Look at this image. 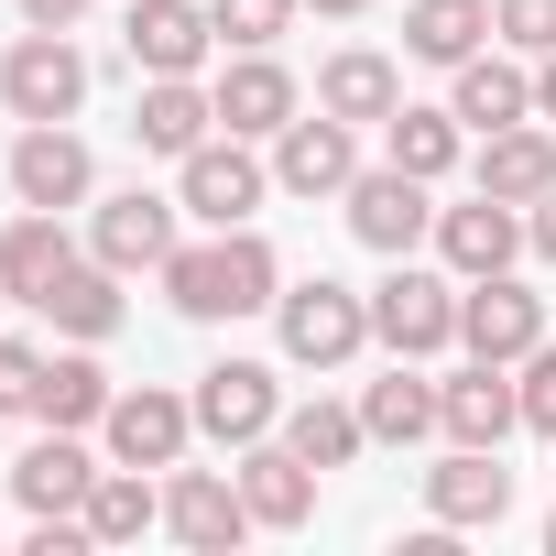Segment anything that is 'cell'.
I'll use <instances>...</instances> for the list:
<instances>
[{"mask_svg":"<svg viewBox=\"0 0 556 556\" xmlns=\"http://www.w3.org/2000/svg\"><path fill=\"white\" fill-rule=\"evenodd\" d=\"M273 295H285V262H273L262 229H218V240H175L164 262V306L218 328V317H262Z\"/></svg>","mask_w":556,"mask_h":556,"instance_id":"obj_1","label":"cell"},{"mask_svg":"<svg viewBox=\"0 0 556 556\" xmlns=\"http://www.w3.org/2000/svg\"><path fill=\"white\" fill-rule=\"evenodd\" d=\"M273 339H285L295 371H339V361L371 350V295H350V285H328V273H306V285L273 295Z\"/></svg>","mask_w":556,"mask_h":556,"instance_id":"obj_2","label":"cell"},{"mask_svg":"<svg viewBox=\"0 0 556 556\" xmlns=\"http://www.w3.org/2000/svg\"><path fill=\"white\" fill-rule=\"evenodd\" d=\"M371 339L393 350V361H437V350H458V273H426L415 251L371 285Z\"/></svg>","mask_w":556,"mask_h":556,"instance_id":"obj_3","label":"cell"},{"mask_svg":"<svg viewBox=\"0 0 556 556\" xmlns=\"http://www.w3.org/2000/svg\"><path fill=\"white\" fill-rule=\"evenodd\" d=\"M273 197V164L240 142V131H207L186 164H175V207L207 218V229H251V207Z\"/></svg>","mask_w":556,"mask_h":556,"instance_id":"obj_4","label":"cell"},{"mask_svg":"<svg viewBox=\"0 0 556 556\" xmlns=\"http://www.w3.org/2000/svg\"><path fill=\"white\" fill-rule=\"evenodd\" d=\"M0 99H12V121H77L88 110V55L66 34H34L23 23V45L0 55Z\"/></svg>","mask_w":556,"mask_h":556,"instance_id":"obj_5","label":"cell"},{"mask_svg":"<svg viewBox=\"0 0 556 556\" xmlns=\"http://www.w3.org/2000/svg\"><path fill=\"white\" fill-rule=\"evenodd\" d=\"M458 350H469V361H523V350H545V295L523 285V273H480V285H458Z\"/></svg>","mask_w":556,"mask_h":556,"instance_id":"obj_6","label":"cell"},{"mask_svg":"<svg viewBox=\"0 0 556 556\" xmlns=\"http://www.w3.org/2000/svg\"><path fill=\"white\" fill-rule=\"evenodd\" d=\"M350 175H361V121H339V110H295L285 131H273V186L285 197H350Z\"/></svg>","mask_w":556,"mask_h":556,"instance_id":"obj_7","label":"cell"},{"mask_svg":"<svg viewBox=\"0 0 556 556\" xmlns=\"http://www.w3.org/2000/svg\"><path fill=\"white\" fill-rule=\"evenodd\" d=\"M186 404H197V437H218V447H251V437L285 426V382H273L262 361H207Z\"/></svg>","mask_w":556,"mask_h":556,"instance_id":"obj_8","label":"cell"},{"mask_svg":"<svg viewBox=\"0 0 556 556\" xmlns=\"http://www.w3.org/2000/svg\"><path fill=\"white\" fill-rule=\"evenodd\" d=\"M513 426H523L513 361H458V371L437 382V437H447V447H502Z\"/></svg>","mask_w":556,"mask_h":556,"instance_id":"obj_9","label":"cell"},{"mask_svg":"<svg viewBox=\"0 0 556 556\" xmlns=\"http://www.w3.org/2000/svg\"><path fill=\"white\" fill-rule=\"evenodd\" d=\"M350 229L382 251V262H404L415 240H437V207H426V175H404V164H361L350 175Z\"/></svg>","mask_w":556,"mask_h":556,"instance_id":"obj_10","label":"cell"},{"mask_svg":"<svg viewBox=\"0 0 556 556\" xmlns=\"http://www.w3.org/2000/svg\"><path fill=\"white\" fill-rule=\"evenodd\" d=\"M99 437H110V458H121V469H175V458H186V437H197V404H186V393L131 382V393H110Z\"/></svg>","mask_w":556,"mask_h":556,"instance_id":"obj_11","label":"cell"},{"mask_svg":"<svg viewBox=\"0 0 556 556\" xmlns=\"http://www.w3.org/2000/svg\"><path fill=\"white\" fill-rule=\"evenodd\" d=\"M426 513H437V534H491V523L513 513L502 447H447V458L426 469Z\"/></svg>","mask_w":556,"mask_h":556,"instance_id":"obj_12","label":"cell"},{"mask_svg":"<svg viewBox=\"0 0 556 556\" xmlns=\"http://www.w3.org/2000/svg\"><path fill=\"white\" fill-rule=\"evenodd\" d=\"M164 534L197 545V556H229V545L262 534V523H251V502H240L229 469H186V458H175V480H164Z\"/></svg>","mask_w":556,"mask_h":556,"instance_id":"obj_13","label":"cell"},{"mask_svg":"<svg viewBox=\"0 0 556 556\" xmlns=\"http://www.w3.org/2000/svg\"><path fill=\"white\" fill-rule=\"evenodd\" d=\"M207 99H218V131H240V142H273V131L306 110V88L273 66V45H240V55L218 66V88H207Z\"/></svg>","mask_w":556,"mask_h":556,"instance_id":"obj_14","label":"cell"},{"mask_svg":"<svg viewBox=\"0 0 556 556\" xmlns=\"http://www.w3.org/2000/svg\"><path fill=\"white\" fill-rule=\"evenodd\" d=\"M88 186H99V164H88V142L66 131V121H23V142H12V197L23 207H88Z\"/></svg>","mask_w":556,"mask_h":556,"instance_id":"obj_15","label":"cell"},{"mask_svg":"<svg viewBox=\"0 0 556 556\" xmlns=\"http://www.w3.org/2000/svg\"><path fill=\"white\" fill-rule=\"evenodd\" d=\"M175 197H153V186H121L110 207H99V229H88V251L110 262V273H164L175 262Z\"/></svg>","mask_w":556,"mask_h":556,"instance_id":"obj_16","label":"cell"},{"mask_svg":"<svg viewBox=\"0 0 556 556\" xmlns=\"http://www.w3.org/2000/svg\"><path fill=\"white\" fill-rule=\"evenodd\" d=\"M240 502H251L262 534L317 523V458H295L285 437H251V447H240Z\"/></svg>","mask_w":556,"mask_h":556,"instance_id":"obj_17","label":"cell"},{"mask_svg":"<svg viewBox=\"0 0 556 556\" xmlns=\"http://www.w3.org/2000/svg\"><path fill=\"white\" fill-rule=\"evenodd\" d=\"M121 45H131V66H142V77H197V66H207V45H218V23H207V0H131Z\"/></svg>","mask_w":556,"mask_h":556,"instance_id":"obj_18","label":"cell"},{"mask_svg":"<svg viewBox=\"0 0 556 556\" xmlns=\"http://www.w3.org/2000/svg\"><path fill=\"white\" fill-rule=\"evenodd\" d=\"M513 251H523V207H513V197L437 207V262L458 273V285H480V273H513Z\"/></svg>","mask_w":556,"mask_h":556,"instance_id":"obj_19","label":"cell"},{"mask_svg":"<svg viewBox=\"0 0 556 556\" xmlns=\"http://www.w3.org/2000/svg\"><path fill=\"white\" fill-rule=\"evenodd\" d=\"M88 491H99V458H88L66 426H45V437L12 458V502H23V513H88Z\"/></svg>","mask_w":556,"mask_h":556,"instance_id":"obj_20","label":"cell"},{"mask_svg":"<svg viewBox=\"0 0 556 556\" xmlns=\"http://www.w3.org/2000/svg\"><path fill=\"white\" fill-rule=\"evenodd\" d=\"M207 131H218V99H207L197 77H142V110H131V142H142V153H175V164H186Z\"/></svg>","mask_w":556,"mask_h":556,"instance_id":"obj_21","label":"cell"},{"mask_svg":"<svg viewBox=\"0 0 556 556\" xmlns=\"http://www.w3.org/2000/svg\"><path fill=\"white\" fill-rule=\"evenodd\" d=\"M480 197H513V207H534L545 186H556V131L545 121H513V131H480Z\"/></svg>","mask_w":556,"mask_h":556,"instance_id":"obj_22","label":"cell"},{"mask_svg":"<svg viewBox=\"0 0 556 556\" xmlns=\"http://www.w3.org/2000/svg\"><path fill=\"white\" fill-rule=\"evenodd\" d=\"M447 77H458L447 110H458L469 131H513V121H534V77H523V55H491V45H480V55L447 66Z\"/></svg>","mask_w":556,"mask_h":556,"instance_id":"obj_23","label":"cell"},{"mask_svg":"<svg viewBox=\"0 0 556 556\" xmlns=\"http://www.w3.org/2000/svg\"><path fill=\"white\" fill-rule=\"evenodd\" d=\"M77 262V240L55 229V207H23L12 229H0V295H23V306H45V285Z\"/></svg>","mask_w":556,"mask_h":556,"instance_id":"obj_24","label":"cell"},{"mask_svg":"<svg viewBox=\"0 0 556 556\" xmlns=\"http://www.w3.org/2000/svg\"><path fill=\"white\" fill-rule=\"evenodd\" d=\"M317 110H339V121H393V110H404V66L371 55V45H350V55L317 66Z\"/></svg>","mask_w":556,"mask_h":556,"instance_id":"obj_25","label":"cell"},{"mask_svg":"<svg viewBox=\"0 0 556 556\" xmlns=\"http://www.w3.org/2000/svg\"><path fill=\"white\" fill-rule=\"evenodd\" d=\"M110 393H121V382L99 371V339H77V350H55V361H45V382H34V415L77 437V426H99V415H110Z\"/></svg>","mask_w":556,"mask_h":556,"instance_id":"obj_26","label":"cell"},{"mask_svg":"<svg viewBox=\"0 0 556 556\" xmlns=\"http://www.w3.org/2000/svg\"><path fill=\"white\" fill-rule=\"evenodd\" d=\"M458 153H469V121H458V110H415V99H404V110L382 121V164H404V175H426V186L458 175Z\"/></svg>","mask_w":556,"mask_h":556,"instance_id":"obj_27","label":"cell"},{"mask_svg":"<svg viewBox=\"0 0 556 556\" xmlns=\"http://www.w3.org/2000/svg\"><path fill=\"white\" fill-rule=\"evenodd\" d=\"M361 426H371V447H415V437H437V382H426L415 361H393V371L361 393Z\"/></svg>","mask_w":556,"mask_h":556,"instance_id":"obj_28","label":"cell"},{"mask_svg":"<svg viewBox=\"0 0 556 556\" xmlns=\"http://www.w3.org/2000/svg\"><path fill=\"white\" fill-rule=\"evenodd\" d=\"M77 523H88V534H99V545H142V534H153V523H164V491H153V469H121V458H110V469H99V491H88V513H77Z\"/></svg>","mask_w":556,"mask_h":556,"instance_id":"obj_29","label":"cell"},{"mask_svg":"<svg viewBox=\"0 0 556 556\" xmlns=\"http://www.w3.org/2000/svg\"><path fill=\"white\" fill-rule=\"evenodd\" d=\"M491 45V0H415L404 12V55H426V66H469Z\"/></svg>","mask_w":556,"mask_h":556,"instance_id":"obj_30","label":"cell"},{"mask_svg":"<svg viewBox=\"0 0 556 556\" xmlns=\"http://www.w3.org/2000/svg\"><path fill=\"white\" fill-rule=\"evenodd\" d=\"M45 317H55L66 339H110V328H121V273H110L99 251H88V262H66L55 285H45Z\"/></svg>","mask_w":556,"mask_h":556,"instance_id":"obj_31","label":"cell"},{"mask_svg":"<svg viewBox=\"0 0 556 556\" xmlns=\"http://www.w3.org/2000/svg\"><path fill=\"white\" fill-rule=\"evenodd\" d=\"M273 437H285L295 458H317V469H350V458L371 447V426H361L350 404H285V426H273Z\"/></svg>","mask_w":556,"mask_h":556,"instance_id":"obj_32","label":"cell"},{"mask_svg":"<svg viewBox=\"0 0 556 556\" xmlns=\"http://www.w3.org/2000/svg\"><path fill=\"white\" fill-rule=\"evenodd\" d=\"M295 12H306V0H207L218 45H285V34H295Z\"/></svg>","mask_w":556,"mask_h":556,"instance_id":"obj_33","label":"cell"},{"mask_svg":"<svg viewBox=\"0 0 556 556\" xmlns=\"http://www.w3.org/2000/svg\"><path fill=\"white\" fill-rule=\"evenodd\" d=\"M491 34L513 55H556V0H491Z\"/></svg>","mask_w":556,"mask_h":556,"instance_id":"obj_34","label":"cell"},{"mask_svg":"<svg viewBox=\"0 0 556 556\" xmlns=\"http://www.w3.org/2000/svg\"><path fill=\"white\" fill-rule=\"evenodd\" d=\"M513 382H523V426H534V437H556V339H545V350H523V361H513Z\"/></svg>","mask_w":556,"mask_h":556,"instance_id":"obj_35","label":"cell"},{"mask_svg":"<svg viewBox=\"0 0 556 556\" xmlns=\"http://www.w3.org/2000/svg\"><path fill=\"white\" fill-rule=\"evenodd\" d=\"M34 382H45V350L34 339H0V415H34Z\"/></svg>","mask_w":556,"mask_h":556,"instance_id":"obj_36","label":"cell"},{"mask_svg":"<svg viewBox=\"0 0 556 556\" xmlns=\"http://www.w3.org/2000/svg\"><path fill=\"white\" fill-rule=\"evenodd\" d=\"M23 23H34V34H77V23H88V0H23Z\"/></svg>","mask_w":556,"mask_h":556,"instance_id":"obj_37","label":"cell"},{"mask_svg":"<svg viewBox=\"0 0 556 556\" xmlns=\"http://www.w3.org/2000/svg\"><path fill=\"white\" fill-rule=\"evenodd\" d=\"M523 240H534V251H545V262H556V186H545V197H534V218H523Z\"/></svg>","mask_w":556,"mask_h":556,"instance_id":"obj_38","label":"cell"},{"mask_svg":"<svg viewBox=\"0 0 556 556\" xmlns=\"http://www.w3.org/2000/svg\"><path fill=\"white\" fill-rule=\"evenodd\" d=\"M534 121H556V55H534Z\"/></svg>","mask_w":556,"mask_h":556,"instance_id":"obj_39","label":"cell"},{"mask_svg":"<svg viewBox=\"0 0 556 556\" xmlns=\"http://www.w3.org/2000/svg\"><path fill=\"white\" fill-rule=\"evenodd\" d=\"M306 12H328V23H350V12H371V0H306Z\"/></svg>","mask_w":556,"mask_h":556,"instance_id":"obj_40","label":"cell"},{"mask_svg":"<svg viewBox=\"0 0 556 556\" xmlns=\"http://www.w3.org/2000/svg\"><path fill=\"white\" fill-rule=\"evenodd\" d=\"M545 556H556V513H545Z\"/></svg>","mask_w":556,"mask_h":556,"instance_id":"obj_41","label":"cell"}]
</instances>
